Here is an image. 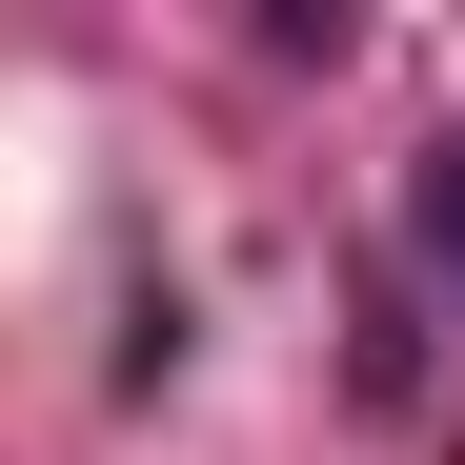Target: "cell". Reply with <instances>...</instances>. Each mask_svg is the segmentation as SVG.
<instances>
[{"label":"cell","instance_id":"6da1fadb","mask_svg":"<svg viewBox=\"0 0 465 465\" xmlns=\"http://www.w3.org/2000/svg\"><path fill=\"white\" fill-rule=\"evenodd\" d=\"M405 243H425V283L465 303V142H425V183H405Z\"/></svg>","mask_w":465,"mask_h":465}]
</instances>
